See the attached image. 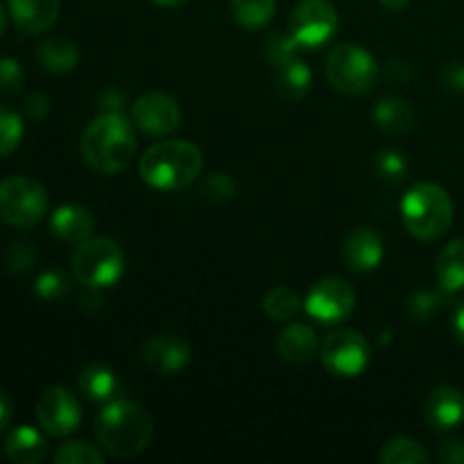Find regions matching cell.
<instances>
[{"mask_svg":"<svg viewBox=\"0 0 464 464\" xmlns=\"http://www.w3.org/2000/svg\"><path fill=\"white\" fill-rule=\"evenodd\" d=\"M154 3L161 5V7H184L190 0H154Z\"/></svg>","mask_w":464,"mask_h":464,"instance_id":"ee69618b","label":"cell"},{"mask_svg":"<svg viewBox=\"0 0 464 464\" xmlns=\"http://www.w3.org/2000/svg\"><path fill=\"white\" fill-rule=\"evenodd\" d=\"M438 281L442 290L460 293L464 290V238H456L440 252L435 263Z\"/></svg>","mask_w":464,"mask_h":464,"instance_id":"7402d4cb","label":"cell"},{"mask_svg":"<svg viewBox=\"0 0 464 464\" xmlns=\"http://www.w3.org/2000/svg\"><path fill=\"white\" fill-rule=\"evenodd\" d=\"M370 344L365 335L353 329H338L326 335L322 344V362L335 376L353 379L361 376L370 365Z\"/></svg>","mask_w":464,"mask_h":464,"instance_id":"9c48e42d","label":"cell"},{"mask_svg":"<svg viewBox=\"0 0 464 464\" xmlns=\"http://www.w3.org/2000/svg\"><path fill=\"white\" fill-rule=\"evenodd\" d=\"M131 121L145 134L168 136L179 127L181 109L172 95L152 91L136 100L131 107Z\"/></svg>","mask_w":464,"mask_h":464,"instance_id":"7c38bea8","label":"cell"},{"mask_svg":"<svg viewBox=\"0 0 464 464\" xmlns=\"http://www.w3.org/2000/svg\"><path fill=\"white\" fill-rule=\"evenodd\" d=\"M376 172L383 184H401L408 172V161L397 150H385L376 157Z\"/></svg>","mask_w":464,"mask_h":464,"instance_id":"f546056e","label":"cell"},{"mask_svg":"<svg viewBox=\"0 0 464 464\" xmlns=\"http://www.w3.org/2000/svg\"><path fill=\"white\" fill-rule=\"evenodd\" d=\"M313 82V72L302 59H293L281 66H276V91L281 98L299 100L308 93Z\"/></svg>","mask_w":464,"mask_h":464,"instance_id":"cb8c5ba5","label":"cell"},{"mask_svg":"<svg viewBox=\"0 0 464 464\" xmlns=\"http://www.w3.org/2000/svg\"><path fill=\"white\" fill-rule=\"evenodd\" d=\"M279 356L290 365H304L311 361L317 352V335L311 326L299 324V322H290L279 335Z\"/></svg>","mask_w":464,"mask_h":464,"instance_id":"ac0fdd59","label":"cell"},{"mask_svg":"<svg viewBox=\"0 0 464 464\" xmlns=\"http://www.w3.org/2000/svg\"><path fill=\"white\" fill-rule=\"evenodd\" d=\"M344 266L352 272H372L383 261V238L372 227H356L343 240L340 249Z\"/></svg>","mask_w":464,"mask_h":464,"instance_id":"4fadbf2b","label":"cell"},{"mask_svg":"<svg viewBox=\"0 0 464 464\" xmlns=\"http://www.w3.org/2000/svg\"><path fill=\"white\" fill-rule=\"evenodd\" d=\"M276 0H231V14L245 30H261L272 21Z\"/></svg>","mask_w":464,"mask_h":464,"instance_id":"d4e9b609","label":"cell"},{"mask_svg":"<svg viewBox=\"0 0 464 464\" xmlns=\"http://www.w3.org/2000/svg\"><path fill=\"white\" fill-rule=\"evenodd\" d=\"M23 118L14 109L0 107V157H7L23 140Z\"/></svg>","mask_w":464,"mask_h":464,"instance_id":"83f0119b","label":"cell"},{"mask_svg":"<svg viewBox=\"0 0 464 464\" xmlns=\"http://www.w3.org/2000/svg\"><path fill=\"white\" fill-rule=\"evenodd\" d=\"M14 25L25 34H41L59 18V0H7Z\"/></svg>","mask_w":464,"mask_h":464,"instance_id":"2e32d148","label":"cell"},{"mask_svg":"<svg viewBox=\"0 0 464 464\" xmlns=\"http://www.w3.org/2000/svg\"><path fill=\"white\" fill-rule=\"evenodd\" d=\"M451 295L453 293H449V290H444V293H438V290H421V293L412 295L411 315L415 317V320L426 322L430 315H435V313H438V308L442 306V304L447 302Z\"/></svg>","mask_w":464,"mask_h":464,"instance_id":"d6a6232c","label":"cell"},{"mask_svg":"<svg viewBox=\"0 0 464 464\" xmlns=\"http://www.w3.org/2000/svg\"><path fill=\"white\" fill-rule=\"evenodd\" d=\"M306 313L320 324L335 326L347 320L356 308V293L347 281L338 276L317 281L306 297Z\"/></svg>","mask_w":464,"mask_h":464,"instance_id":"30bf717a","label":"cell"},{"mask_svg":"<svg viewBox=\"0 0 464 464\" xmlns=\"http://www.w3.org/2000/svg\"><path fill=\"white\" fill-rule=\"evenodd\" d=\"M403 68H408V63H403L401 59H392V62L388 63V77H390V82H399V84H406L408 82V77L406 75H401V71Z\"/></svg>","mask_w":464,"mask_h":464,"instance_id":"ab89813d","label":"cell"},{"mask_svg":"<svg viewBox=\"0 0 464 464\" xmlns=\"http://www.w3.org/2000/svg\"><path fill=\"white\" fill-rule=\"evenodd\" d=\"M23 82H25V75H23L21 63L14 57H0V93H18L23 89Z\"/></svg>","mask_w":464,"mask_h":464,"instance_id":"836d02e7","label":"cell"},{"mask_svg":"<svg viewBox=\"0 0 464 464\" xmlns=\"http://www.w3.org/2000/svg\"><path fill=\"white\" fill-rule=\"evenodd\" d=\"M451 324H453V334H456V338L464 344V302H460L456 306V313H453Z\"/></svg>","mask_w":464,"mask_h":464,"instance_id":"60d3db41","label":"cell"},{"mask_svg":"<svg viewBox=\"0 0 464 464\" xmlns=\"http://www.w3.org/2000/svg\"><path fill=\"white\" fill-rule=\"evenodd\" d=\"M426 424L430 429L447 433L464 421V394L453 385H440L429 394L424 403Z\"/></svg>","mask_w":464,"mask_h":464,"instance_id":"9a60e30c","label":"cell"},{"mask_svg":"<svg viewBox=\"0 0 464 464\" xmlns=\"http://www.w3.org/2000/svg\"><path fill=\"white\" fill-rule=\"evenodd\" d=\"M202 150L190 140H161L150 145L139 161V175L150 188L172 193L188 188L202 172Z\"/></svg>","mask_w":464,"mask_h":464,"instance_id":"3957f363","label":"cell"},{"mask_svg":"<svg viewBox=\"0 0 464 464\" xmlns=\"http://www.w3.org/2000/svg\"><path fill=\"white\" fill-rule=\"evenodd\" d=\"M379 460L383 464H426L430 460L420 442L411 438H392L381 451Z\"/></svg>","mask_w":464,"mask_h":464,"instance_id":"4316f807","label":"cell"},{"mask_svg":"<svg viewBox=\"0 0 464 464\" xmlns=\"http://www.w3.org/2000/svg\"><path fill=\"white\" fill-rule=\"evenodd\" d=\"M401 220L408 234L420 240H438L453 222V202L447 190L430 181L415 184L401 199Z\"/></svg>","mask_w":464,"mask_h":464,"instance_id":"277c9868","label":"cell"},{"mask_svg":"<svg viewBox=\"0 0 464 464\" xmlns=\"http://www.w3.org/2000/svg\"><path fill=\"white\" fill-rule=\"evenodd\" d=\"M39 426L53 438H66L82 424V408L66 388H48L36 401Z\"/></svg>","mask_w":464,"mask_h":464,"instance_id":"8fae6325","label":"cell"},{"mask_svg":"<svg viewBox=\"0 0 464 464\" xmlns=\"http://www.w3.org/2000/svg\"><path fill=\"white\" fill-rule=\"evenodd\" d=\"M438 456L447 464H464V442L462 440H447L440 444Z\"/></svg>","mask_w":464,"mask_h":464,"instance_id":"74e56055","label":"cell"},{"mask_svg":"<svg viewBox=\"0 0 464 464\" xmlns=\"http://www.w3.org/2000/svg\"><path fill=\"white\" fill-rule=\"evenodd\" d=\"M302 311V297L288 285H276L263 297V313L275 322H290Z\"/></svg>","mask_w":464,"mask_h":464,"instance_id":"484cf974","label":"cell"},{"mask_svg":"<svg viewBox=\"0 0 464 464\" xmlns=\"http://www.w3.org/2000/svg\"><path fill=\"white\" fill-rule=\"evenodd\" d=\"M25 109L27 113H30V118H34V121H44V118L50 113V98L44 93H32L30 98H27Z\"/></svg>","mask_w":464,"mask_h":464,"instance_id":"f35d334b","label":"cell"},{"mask_svg":"<svg viewBox=\"0 0 464 464\" xmlns=\"http://www.w3.org/2000/svg\"><path fill=\"white\" fill-rule=\"evenodd\" d=\"M5 261H7V267L12 272H27L36 263L34 245H32V243H14L12 247H9Z\"/></svg>","mask_w":464,"mask_h":464,"instance_id":"d590c367","label":"cell"},{"mask_svg":"<svg viewBox=\"0 0 464 464\" xmlns=\"http://www.w3.org/2000/svg\"><path fill=\"white\" fill-rule=\"evenodd\" d=\"M440 82L451 91H464V62L447 63L440 72Z\"/></svg>","mask_w":464,"mask_h":464,"instance_id":"8d00e7d4","label":"cell"},{"mask_svg":"<svg viewBox=\"0 0 464 464\" xmlns=\"http://www.w3.org/2000/svg\"><path fill=\"white\" fill-rule=\"evenodd\" d=\"M95 229V218L82 204H62L54 208L53 218H50V231L57 236L62 243L80 245L86 238H91Z\"/></svg>","mask_w":464,"mask_h":464,"instance_id":"e0dca14e","label":"cell"},{"mask_svg":"<svg viewBox=\"0 0 464 464\" xmlns=\"http://www.w3.org/2000/svg\"><path fill=\"white\" fill-rule=\"evenodd\" d=\"M326 77L335 91L344 95H365L379 80V63L356 44H343L334 48L326 59Z\"/></svg>","mask_w":464,"mask_h":464,"instance_id":"8992f818","label":"cell"},{"mask_svg":"<svg viewBox=\"0 0 464 464\" xmlns=\"http://www.w3.org/2000/svg\"><path fill=\"white\" fill-rule=\"evenodd\" d=\"M48 211V193L32 177H7L0 181V220L16 229L39 225Z\"/></svg>","mask_w":464,"mask_h":464,"instance_id":"52a82bcc","label":"cell"},{"mask_svg":"<svg viewBox=\"0 0 464 464\" xmlns=\"http://www.w3.org/2000/svg\"><path fill=\"white\" fill-rule=\"evenodd\" d=\"M72 275L86 288H109L125 275V254L121 245L107 236L86 238L72 252Z\"/></svg>","mask_w":464,"mask_h":464,"instance_id":"5b68a950","label":"cell"},{"mask_svg":"<svg viewBox=\"0 0 464 464\" xmlns=\"http://www.w3.org/2000/svg\"><path fill=\"white\" fill-rule=\"evenodd\" d=\"M338 30V12L329 0H302L293 9L288 34L299 50H317L334 39Z\"/></svg>","mask_w":464,"mask_h":464,"instance_id":"ba28073f","label":"cell"},{"mask_svg":"<svg viewBox=\"0 0 464 464\" xmlns=\"http://www.w3.org/2000/svg\"><path fill=\"white\" fill-rule=\"evenodd\" d=\"M3 32H5V12L3 7H0V36H3Z\"/></svg>","mask_w":464,"mask_h":464,"instance_id":"f6af8a7d","label":"cell"},{"mask_svg":"<svg viewBox=\"0 0 464 464\" xmlns=\"http://www.w3.org/2000/svg\"><path fill=\"white\" fill-rule=\"evenodd\" d=\"M379 3L385 9H390V12H401V9H406L411 5V0H379Z\"/></svg>","mask_w":464,"mask_h":464,"instance_id":"7bdbcfd3","label":"cell"},{"mask_svg":"<svg viewBox=\"0 0 464 464\" xmlns=\"http://www.w3.org/2000/svg\"><path fill=\"white\" fill-rule=\"evenodd\" d=\"M297 50L299 45L295 44V39L290 34H275L267 41V59L275 66H281V63L297 59Z\"/></svg>","mask_w":464,"mask_h":464,"instance_id":"e575fe53","label":"cell"},{"mask_svg":"<svg viewBox=\"0 0 464 464\" xmlns=\"http://www.w3.org/2000/svg\"><path fill=\"white\" fill-rule=\"evenodd\" d=\"M154 420L140 403L118 399L109 401L95 417V438L113 458H134L150 447Z\"/></svg>","mask_w":464,"mask_h":464,"instance_id":"7a4b0ae2","label":"cell"},{"mask_svg":"<svg viewBox=\"0 0 464 464\" xmlns=\"http://www.w3.org/2000/svg\"><path fill=\"white\" fill-rule=\"evenodd\" d=\"M77 383H80L82 394L93 403H109L118 392V379L113 370L100 362L86 365Z\"/></svg>","mask_w":464,"mask_h":464,"instance_id":"44dd1931","label":"cell"},{"mask_svg":"<svg viewBox=\"0 0 464 464\" xmlns=\"http://www.w3.org/2000/svg\"><path fill=\"white\" fill-rule=\"evenodd\" d=\"M5 451L16 464H39L48 458V440L32 426H18L7 435Z\"/></svg>","mask_w":464,"mask_h":464,"instance_id":"d6986e66","label":"cell"},{"mask_svg":"<svg viewBox=\"0 0 464 464\" xmlns=\"http://www.w3.org/2000/svg\"><path fill=\"white\" fill-rule=\"evenodd\" d=\"M9 421H12V401L0 392V433L7 429Z\"/></svg>","mask_w":464,"mask_h":464,"instance_id":"b9f144b4","label":"cell"},{"mask_svg":"<svg viewBox=\"0 0 464 464\" xmlns=\"http://www.w3.org/2000/svg\"><path fill=\"white\" fill-rule=\"evenodd\" d=\"M140 358H143L145 365L152 372H157V374L172 376L188 365L190 349L188 344L181 338H177V335L161 334L154 335V338H150L148 343L143 344Z\"/></svg>","mask_w":464,"mask_h":464,"instance_id":"5bb4252c","label":"cell"},{"mask_svg":"<svg viewBox=\"0 0 464 464\" xmlns=\"http://www.w3.org/2000/svg\"><path fill=\"white\" fill-rule=\"evenodd\" d=\"M374 122L383 131L394 136H406L415 130V109L403 98H383L372 111Z\"/></svg>","mask_w":464,"mask_h":464,"instance_id":"ffe728a7","label":"cell"},{"mask_svg":"<svg viewBox=\"0 0 464 464\" xmlns=\"http://www.w3.org/2000/svg\"><path fill=\"white\" fill-rule=\"evenodd\" d=\"M36 59H39L41 66L48 72H57V75H63V72H71L72 68L80 62V53H77L75 44L68 39H45L44 44L36 48Z\"/></svg>","mask_w":464,"mask_h":464,"instance_id":"603a6c76","label":"cell"},{"mask_svg":"<svg viewBox=\"0 0 464 464\" xmlns=\"http://www.w3.org/2000/svg\"><path fill=\"white\" fill-rule=\"evenodd\" d=\"M53 460L57 464H102L104 456L98 449L91 447V444L75 440V442L62 444L54 451Z\"/></svg>","mask_w":464,"mask_h":464,"instance_id":"f1b7e54d","label":"cell"},{"mask_svg":"<svg viewBox=\"0 0 464 464\" xmlns=\"http://www.w3.org/2000/svg\"><path fill=\"white\" fill-rule=\"evenodd\" d=\"M82 157L100 175H116L136 154V134L121 111H104L82 134Z\"/></svg>","mask_w":464,"mask_h":464,"instance_id":"6da1fadb","label":"cell"},{"mask_svg":"<svg viewBox=\"0 0 464 464\" xmlns=\"http://www.w3.org/2000/svg\"><path fill=\"white\" fill-rule=\"evenodd\" d=\"M34 290L44 302H59L71 290V279L62 270H48L44 275H39Z\"/></svg>","mask_w":464,"mask_h":464,"instance_id":"4dcf8cb0","label":"cell"},{"mask_svg":"<svg viewBox=\"0 0 464 464\" xmlns=\"http://www.w3.org/2000/svg\"><path fill=\"white\" fill-rule=\"evenodd\" d=\"M236 190H238V186L227 172H213L202 184V195L211 204L229 202V199L236 198Z\"/></svg>","mask_w":464,"mask_h":464,"instance_id":"1f68e13d","label":"cell"}]
</instances>
